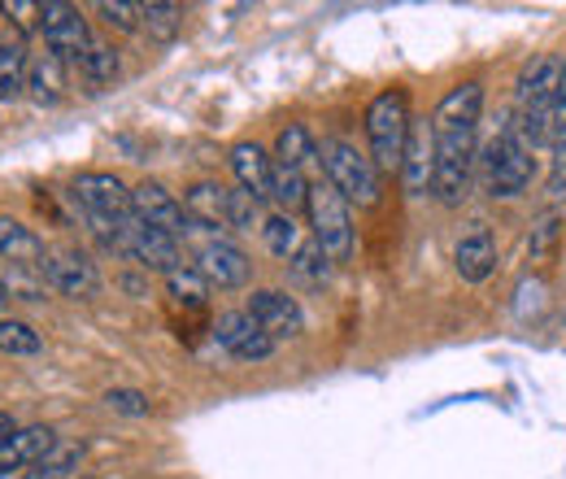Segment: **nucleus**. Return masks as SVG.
<instances>
[{
    "instance_id": "obj_12",
    "label": "nucleus",
    "mask_w": 566,
    "mask_h": 479,
    "mask_svg": "<svg viewBox=\"0 0 566 479\" xmlns=\"http://www.w3.org/2000/svg\"><path fill=\"white\" fill-rule=\"evenodd\" d=\"M44 283L53 288V292H62V296H74V301H92L96 292H101V271H96V262L87 258V253H78V249H53L49 258H44Z\"/></svg>"
},
{
    "instance_id": "obj_10",
    "label": "nucleus",
    "mask_w": 566,
    "mask_h": 479,
    "mask_svg": "<svg viewBox=\"0 0 566 479\" xmlns=\"http://www.w3.org/2000/svg\"><path fill=\"white\" fill-rule=\"evenodd\" d=\"M40 35H44V49L57 53V58H83L92 49V31H87L83 9L66 4V0H44L40 4Z\"/></svg>"
},
{
    "instance_id": "obj_17",
    "label": "nucleus",
    "mask_w": 566,
    "mask_h": 479,
    "mask_svg": "<svg viewBox=\"0 0 566 479\" xmlns=\"http://www.w3.org/2000/svg\"><path fill=\"white\" fill-rule=\"evenodd\" d=\"M53 449H57L53 427H44V423H35V427H13L9 436H0V476L40 467Z\"/></svg>"
},
{
    "instance_id": "obj_30",
    "label": "nucleus",
    "mask_w": 566,
    "mask_h": 479,
    "mask_svg": "<svg viewBox=\"0 0 566 479\" xmlns=\"http://www.w3.org/2000/svg\"><path fill=\"white\" fill-rule=\"evenodd\" d=\"M271 201H275L280 214H296V209H305V201H310V179H305L301 170L275 166V192H271Z\"/></svg>"
},
{
    "instance_id": "obj_41",
    "label": "nucleus",
    "mask_w": 566,
    "mask_h": 479,
    "mask_svg": "<svg viewBox=\"0 0 566 479\" xmlns=\"http://www.w3.org/2000/svg\"><path fill=\"white\" fill-rule=\"evenodd\" d=\"M78 479H96V476H78Z\"/></svg>"
},
{
    "instance_id": "obj_3",
    "label": "nucleus",
    "mask_w": 566,
    "mask_h": 479,
    "mask_svg": "<svg viewBox=\"0 0 566 479\" xmlns=\"http://www.w3.org/2000/svg\"><path fill=\"white\" fill-rule=\"evenodd\" d=\"M558 74H563V58H558V53L536 58L532 66L518 74L510 123L518 127V136L527 139L532 148L554 144V96H558Z\"/></svg>"
},
{
    "instance_id": "obj_23",
    "label": "nucleus",
    "mask_w": 566,
    "mask_h": 479,
    "mask_svg": "<svg viewBox=\"0 0 566 479\" xmlns=\"http://www.w3.org/2000/svg\"><path fill=\"white\" fill-rule=\"evenodd\" d=\"M210 283H206V274L197 271V267H179V271L166 274V296L175 301V305H184V310H206L210 305Z\"/></svg>"
},
{
    "instance_id": "obj_26",
    "label": "nucleus",
    "mask_w": 566,
    "mask_h": 479,
    "mask_svg": "<svg viewBox=\"0 0 566 479\" xmlns=\"http://www.w3.org/2000/svg\"><path fill=\"white\" fill-rule=\"evenodd\" d=\"M140 31H148V40H157V44H175L179 31H184V9L170 4V0H148Z\"/></svg>"
},
{
    "instance_id": "obj_32",
    "label": "nucleus",
    "mask_w": 566,
    "mask_h": 479,
    "mask_svg": "<svg viewBox=\"0 0 566 479\" xmlns=\"http://www.w3.org/2000/svg\"><path fill=\"white\" fill-rule=\"evenodd\" d=\"M92 13H96L109 31H123V35L140 31V22H144V4H132V0H96Z\"/></svg>"
},
{
    "instance_id": "obj_15",
    "label": "nucleus",
    "mask_w": 566,
    "mask_h": 479,
    "mask_svg": "<svg viewBox=\"0 0 566 479\" xmlns=\"http://www.w3.org/2000/svg\"><path fill=\"white\" fill-rule=\"evenodd\" d=\"M132 218H140L144 227H157V231H166V236H184L188 222H192L184 201H179L170 188L153 184V179H144V184L132 188Z\"/></svg>"
},
{
    "instance_id": "obj_33",
    "label": "nucleus",
    "mask_w": 566,
    "mask_h": 479,
    "mask_svg": "<svg viewBox=\"0 0 566 479\" xmlns=\"http://www.w3.org/2000/svg\"><path fill=\"white\" fill-rule=\"evenodd\" d=\"M262 222H266V214H262V201H253L249 192H240V188H231V218H227V227L231 231H262Z\"/></svg>"
},
{
    "instance_id": "obj_7",
    "label": "nucleus",
    "mask_w": 566,
    "mask_h": 479,
    "mask_svg": "<svg viewBox=\"0 0 566 479\" xmlns=\"http://www.w3.org/2000/svg\"><path fill=\"white\" fill-rule=\"evenodd\" d=\"M184 244H192V267L206 274V283L218 292H231V288H244L253 279V262L249 253L218 227L206 222H188V231L179 236Z\"/></svg>"
},
{
    "instance_id": "obj_40",
    "label": "nucleus",
    "mask_w": 566,
    "mask_h": 479,
    "mask_svg": "<svg viewBox=\"0 0 566 479\" xmlns=\"http://www.w3.org/2000/svg\"><path fill=\"white\" fill-rule=\"evenodd\" d=\"M4 301H9V288H4V283H0V305H4Z\"/></svg>"
},
{
    "instance_id": "obj_35",
    "label": "nucleus",
    "mask_w": 566,
    "mask_h": 479,
    "mask_svg": "<svg viewBox=\"0 0 566 479\" xmlns=\"http://www.w3.org/2000/svg\"><path fill=\"white\" fill-rule=\"evenodd\" d=\"M105 406L114 414H127V418L153 414V402H148V393H140V388H109L105 393Z\"/></svg>"
},
{
    "instance_id": "obj_16",
    "label": "nucleus",
    "mask_w": 566,
    "mask_h": 479,
    "mask_svg": "<svg viewBox=\"0 0 566 479\" xmlns=\"http://www.w3.org/2000/svg\"><path fill=\"white\" fill-rule=\"evenodd\" d=\"M227 166H231L240 192H249L253 201H271V192H275V153H266L253 139H240V144H231Z\"/></svg>"
},
{
    "instance_id": "obj_19",
    "label": "nucleus",
    "mask_w": 566,
    "mask_h": 479,
    "mask_svg": "<svg viewBox=\"0 0 566 479\" xmlns=\"http://www.w3.org/2000/svg\"><path fill=\"white\" fill-rule=\"evenodd\" d=\"M184 209L192 222H206L218 231H231L227 218H231V188L227 184H213V179H197L184 188Z\"/></svg>"
},
{
    "instance_id": "obj_27",
    "label": "nucleus",
    "mask_w": 566,
    "mask_h": 479,
    "mask_svg": "<svg viewBox=\"0 0 566 479\" xmlns=\"http://www.w3.org/2000/svg\"><path fill=\"white\" fill-rule=\"evenodd\" d=\"M287 271H292V279H301L305 288H327V279H332V258H327L314 240H301V249L292 253Z\"/></svg>"
},
{
    "instance_id": "obj_13",
    "label": "nucleus",
    "mask_w": 566,
    "mask_h": 479,
    "mask_svg": "<svg viewBox=\"0 0 566 479\" xmlns=\"http://www.w3.org/2000/svg\"><path fill=\"white\" fill-rule=\"evenodd\" d=\"M213 341H218V348H222L227 357H235V362H266V357L280 348V344L271 341V336L249 319V310H227V314H218Z\"/></svg>"
},
{
    "instance_id": "obj_34",
    "label": "nucleus",
    "mask_w": 566,
    "mask_h": 479,
    "mask_svg": "<svg viewBox=\"0 0 566 479\" xmlns=\"http://www.w3.org/2000/svg\"><path fill=\"white\" fill-rule=\"evenodd\" d=\"M22 479H78V449H53L40 467H31Z\"/></svg>"
},
{
    "instance_id": "obj_28",
    "label": "nucleus",
    "mask_w": 566,
    "mask_h": 479,
    "mask_svg": "<svg viewBox=\"0 0 566 479\" xmlns=\"http://www.w3.org/2000/svg\"><path fill=\"white\" fill-rule=\"evenodd\" d=\"M558 240H563V214H558V209H545V214L536 218L532 236H527V253H532V262H554Z\"/></svg>"
},
{
    "instance_id": "obj_25",
    "label": "nucleus",
    "mask_w": 566,
    "mask_h": 479,
    "mask_svg": "<svg viewBox=\"0 0 566 479\" xmlns=\"http://www.w3.org/2000/svg\"><path fill=\"white\" fill-rule=\"evenodd\" d=\"M262 244H266V253H275L280 262H292V253L301 249V227H296V218L271 209L266 222H262Z\"/></svg>"
},
{
    "instance_id": "obj_22",
    "label": "nucleus",
    "mask_w": 566,
    "mask_h": 479,
    "mask_svg": "<svg viewBox=\"0 0 566 479\" xmlns=\"http://www.w3.org/2000/svg\"><path fill=\"white\" fill-rule=\"evenodd\" d=\"M275 166H287V170H310V166H318V139L314 132L305 127V123H287L280 127V136H275ZM323 170V166H318Z\"/></svg>"
},
{
    "instance_id": "obj_36",
    "label": "nucleus",
    "mask_w": 566,
    "mask_h": 479,
    "mask_svg": "<svg viewBox=\"0 0 566 479\" xmlns=\"http://www.w3.org/2000/svg\"><path fill=\"white\" fill-rule=\"evenodd\" d=\"M0 13L13 18L18 31H40V4L35 0H9V4H0Z\"/></svg>"
},
{
    "instance_id": "obj_37",
    "label": "nucleus",
    "mask_w": 566,
    "mask_h": 479,
    "mask_svg": "<svg viewBox=\"0 0 566 479\" xmlns=\"http://www.w3.org/2000/svg\"><path fill=\"white\" fill-rule=\"evenodd\" d=\"M549 201L563 206L566 201V136L554 144V166H549Z\"/></svg>"
},
{
    "instance_id": "obj_1",
    "label": "nucleus",
    "mask_w": 566,
    "mask_h": 479,
    "mask_svg": "<svg viewBox=\"0 0 566 479\" xmlns=\"http://www.w3.org/2000/svg\"><path fill=\"white\" fill-rule=\"evenodd\" d=\"M480 123H484V83L467 79L453 83L431 110V148H436V179L431 197L444 209L471 197L475 162H480Z\"/></svg>"
},
{
    "instance_id": "obj_9",
    "label": "nucleus",
    "mask_w": 566,
    "mask_h": 479,
    "mask_svg": "<svg viewBox=\"0 0 566 479\" xmlns=\"http://www.w3.org/2000/svg\"><path fill=\"white\" fill-rule=\"evenodd\" d=\"M118 249H123L132 262H140V267L161 271V274L179 271V267L188 262L179 236H166V231H157V227H144L140 218H127V222L118 227Z\"/></svg>"
},
{
    "instance_id": "obj_11",
    "label": "nucleus",
    "mask_w": 566,
    "mask_h": 479,
    "mask_svg": "<svg viewBox=\"0 0 566 479\" xmlns=\"http://www.w3.org/2000/svg\"><path fill=\"white\" fill-rule=\"evenodd\" d=\"M244 310H249V319H253L275 344L296 341V336L305 332V310H301V301H296L292 292H283V288H258Z\"/></svg>"
},
{
    "instance_id": "obj_20",
    "label": "nucleus",
    "mask_w": 566,
    "mask_h": 479,
    "mask_svg": "<svg viewBox=\"0 0 566 479\" xmlns=\"http://www.w3.org/2000/svg\"><path fill=\"white\" fill-rule=\"evenodd\" d=\"M27 96H31L40 110L62 105V101H66V58H57V53L31 58V66H27Z\"/></svg>"
},
{
    "instance_id": "obj_24",
    "label": "nucleus",
    "mask_w": 566,
    "mask_h": 479,
    "mask_svg": "<svg viewBox=\"0 0 566 479\" xmlns=\"http://www.w3.org/2000/svg\"><path fill=\"white\" fill-rule=\"evenodd\" d=\"M27 49L22 44H0V105H13L27 96Z\"/></svg>"
},
{
    "instance_id": "obj_29",
    "label": "nucleus",
    "mask_w": 566,
    "mask_h": 479,
    "mask_svg": "<svg viewBox=\"0 0 566 479\" xmlns=\"http://www.w3.org/2000/svg\"><path fill=\"white\" fill-rule=\"evenodd\" d=\"M74 62H78V74H83L92 87H109V83L118 79V70H123L118 66V53H114L109 44H96V40H92V49H87L83 58H74Z\"/></svg>"
},
{
    "instance_id": "obj_6",
    "label": "nucleus",
    "mask_w": 566,
    "mask_h": 479,
    "mask_svg": "<svg viewBox=\"0 0 566 479\" xmlns=\"http://www.w3.org/2000/svg\"><path fill=\"white\" fill-rule=\"evenodd\" d=\"M305 214H310V240L332 258V267H345L354 262V206L318 175L310 184V201H305Z\"/></svg>"
},
{
    "instance_id": "obj_14",
    "label": "nucleus",
    "mask_w": 566,
    "mask_h": 479,
    "mask_svg": "<svg viewBox=\"0 0 566 479\" xmlns=\"http://www.w3.org/2000/svg\"><path fill=\"white\" fill-rule=\"evenodd\" d=\"M453 271L462 283H489L496 274V236L489 222H467V231L453 240Z\"/></svg>"
},
{
    "instance_id": "obj_8",
    "label": "nucleus",
    "mask_w": 566,
    "mask_h": 479,
    "mask_svg": "<svg viewBox=\"0 0 566 479\" xmlns=\"http://www.w3.org/2000/svg\"><path fill=\"white\" fill-rule=\"evenodd\" d=\"M74 197H78V206L87 209L92 227L109 244H118V227L132 218V188L109 170H83L74 179Z\"/></svg>"
},
{
    "instance_id": "obj_39",
    "label": "nucleus",
    "mask_w": 566,
    "mask_h": 479,
    "mask_svg": "<svg viewBox=\"0 0 566 479\" xmlns=\"http://www.w3.org/2000/svg\"><path fill=\"white\" fill-rule=\"evenodd\" d=\"M9 431H13V418L0 410V436H9Z\"/></svg>"
},
{
    "instance_id": "obj_31",
    "label": "nucleus",
    "mask_w": 566,
    "mask_h": 479,
    "mask_svg": "<svg viewBox=\"0 0 566 479\" xmlns=\"http://www.w3.org/2000/svg\"><path fill=\"white\" fill-rule=\"evenodd\" d=\"M40 348H44V341H40V332L31 323L0 319V353H9V357H35Z\"/></svg>"
},
{
    "instance_id": "obj_5",
    "label": "nucleus",
    "mask_w": 566,
    "mask_h": 479,
    "mask_svg": "<svg viewBox=\"0 0 566 479\" xmlns=\"http://www.w3.org/2000/svg\"><path fill=\"white\" fill-rule=\"evenodd\" d=\"M318 166H323V179L357 209H370L379 206V170L370 162L366 148H357L354 139L345 136H332L318 144Z\"/></svg>"
},
{
    "instance_id": "obj_2",
    "label": "nucleus",
    "mask_w": 566,
    "mask_h": 479,
    "mask_svg": "<svg viewBox=\"0 0 566 479\" xmlns=\"http://www.w3.org/2000/svg\"><path fill=\"white\" fill-rule=\"evenodd\" d=\"M475 170H480L484 197H493V201H518L532 188V179H536V148L518 136V127L505 118V127L484 144Z\"/></svg>"
},
{
    "instance_id": "obj_21",
    "label": "nucleus",
    "mask_w": 566,
    "mask_h": 479,
    "mask_svg": "<svg viewBox=\"0 0 566 479\" xmlns=\"http://www.w3.org/2000/svg\"><path fill=\"white\" fill-rule=\"evenodd\" d=\"M0 258L13 262V267H44L49 249H44V240H40L31 227H22L18 218H0Z\"/></svg>"
},
{
    "instance_id": "obj_38",
    "label": "nucleus",
    "mask_w": 566,
    "mask_h": 479,
    "mask_svg": "<svg viewBox=\"0 0 566 479\" xmlns=\"http://www.w3.org/2000/svg\"><path fill=\"white\" fill-rule=\"evenodd\" d=\"M566 136V58L563 74H558V96H554V144Z\"/></svg>"
},
{
    "instance_id": "obj_4",
    "label": "nucleus",
    "mask_w": 566,
    "mask_h": 479,
    "mask_svg": "<svg viewBox=\"0 0 566 479\" xmlns=\"http://www.w3.org/2000/svg\"><path fill=\"white\" fill-rule=\"evenodd\" d=\"M410 96L401 87H384L370 105H366V153L375 162L379 175H401V157H406V139H410Z\"/></svg>"
},
{
    "instance_id": "obj_18",
    "label": "nucleus",
    "mask_w": 566,
    "mask_h": 479,
    "mask_svg": "<svg viewBox=\"0 0 566 479\" xmlns=\"http://www.w3.org/2000/svg\"><path fill=\"white\" fill-rule=\"evenodd\" d=\"M431 179H436L431 118H415L410 139H406V157H401V188H406V197H431Z\"/></svg>"
}]
</instances>
